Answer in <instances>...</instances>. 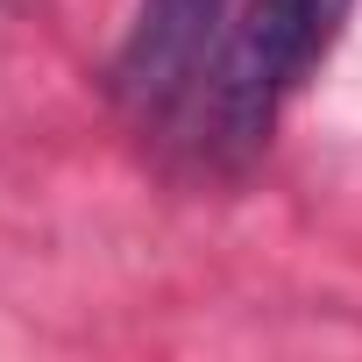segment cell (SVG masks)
<instances>
[{"mask_svg":"<svg viewBox=\"0 0 362 362\" xmlns=\"http://www.w3.org/2000/svg\"><path fill=\"white\" fill-rule=\"evenodd\" d=\"M355 0H249V15L228 29L221 64L206 71V142L242 156L270 135L284 93L327 57L334 29Z\"/></svg>","mask_w":362,"mask_h":362,"instance_id":"obj_1","label":"cell"},{"mask_svg":"<svg viewBox=\"0 0 362 362\" xmlns=\"http://www.w3.org/2000/svg\"><path fill=\"white\" fill-rule=\"evenodd\" d=\"M228 29V0H142L128 43L114 57V86L142 121H163L177 100H185L214 57Z\"/></svg>","mask_w":362,"mask_h":362,"instance_id":"obj_2","label":"cell"}]
</instances>
